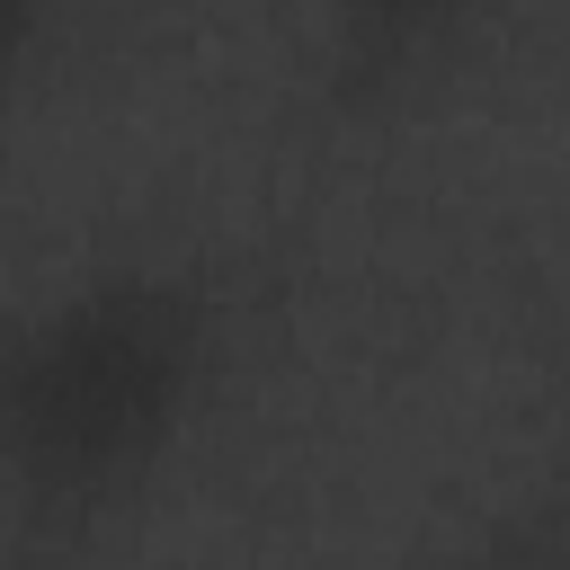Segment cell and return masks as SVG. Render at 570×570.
<instances>
[{"instance_id":"1","label":"cell","mask_w":570,"mask_h":570,"mask_svg":"<svg viewBox=\"0 0 570 570\" xmlns=\"http://www.w3.org/2000/svg\"><path fill=\"white\" fill-rule=\"evenodd\" d=\"M232 294L187 249H107L0 303V534L89 552L142 517L214 419Z\"/></svg>"},{"instance_id":"2","label":"cell","mask_w":570,"mask_h":570,"mask_svg":"<svg viewBox=\"0 0 570 570\" xmlns=\"http://www.w3.org/2000/svg\"><path fill=\"white\" fill-rule=\"evenodd\" d=\"M312 80L338 116H392L410 107L499 0H294Z\"/></svg>"},{"instance_id":"3","label":"cell","mask_w":570,"mask_h":570,"mask_svg":"<svg viewBox=\"0 0 570 570\" xmlns=\"http://www.w3.org/2000/svg\"><path fill=\"white\" fill-rule=\"evenodd\" d=\"M62 9L71 0H0V134H9V116H18L36 62H45L53 27H62Z\"/></svg>"}]
</instances>
